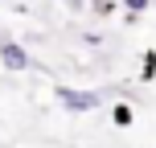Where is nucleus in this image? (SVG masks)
<instances>
[{"mask_svg": "<svg viewBox=\"0 0 156 148\" xmlns=\"http://www.w3.org/2000/svg\"><path fill=\"white\" fill-rule=\"evenodd\" d=\"M58 103L70 111H94L99 107V91H78V86H58Z\"/></svg>", "mask_w": 156, "mask_h": 148, "instance_id": "1", "label": "nucleus"}, {"mask_svg": "<svg viewBox=\"0 0 156 148\" xmlns=\"http://www.w3.org/2000/svg\"><path fill=\"white\" fill-rule=\"evenodd\" d=\"M0 62H4L8 70H29V66H33V58L25 54L16 41H4V45H0Z\"/></svg>", "mask_w": 156, "mask_h": 148, "instance_id": "2", "label": "nucleus"}, {"mask_svg": "<svg viewBox=\"0 0 156 148\" xmlns=\"http://www.w3.org/2000/svg\"><path fill=\"white\" fill-rule=\"evenodd\" d=\"M111 124H115V128H132L136 124V111L127 107V103H119V107L111 111Z\"/></svg>", "mask_w": 156, "mask_h": 148, "instance_id": "3", "label": "nucleus"}, {"mask_svg": "<svg viewBox=\"0 0 156 148\" xmlns=\"http://www.w3.org/2000/svg\"><path fill=\"white\" fill-rule=\"evenodd\" d=\"M123 8H127L132 16H140L144 8H152V0H123Z\"/></svg>", "mask_w": 156, "mask_h": 148, "instance_id": "4", "label": "nucleus"}, {"mask_svg": "<svg viewBox=\"0 0 156 148\" xmlns=\"http://www.w3.org/2000/svg\"><path fill=\"white\" fill-rule=\"evenodd\" d=\"M152 74H156V54L144 58V78H152Z\"/></svg>", "mask_w": 156, "mask_h": 148, "instance_id": "5", "label": "nucleus"}]
</instances>
